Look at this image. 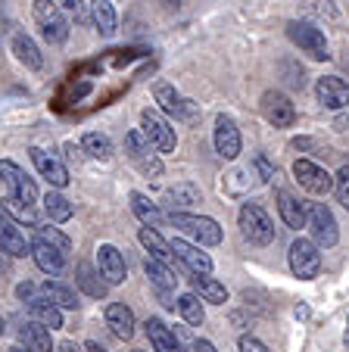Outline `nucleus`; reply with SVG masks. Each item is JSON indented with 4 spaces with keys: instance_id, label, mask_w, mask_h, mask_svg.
Listing matches in <instances>:
<instances>
[{
    "instance_id": "e433bc0d",
    "label": "nucleus",
    "mask_w": 349,
    "mask_h": 352,
    "mask_svg": "<svg viewBox=\"0 0 349 352\" xmlns=\"http://www.w3.org/2000/svg\"><path fill=\"white\" fill-rule=\"evenodd\" d=\"M0 209H3L7 215H13L16 221H25V225H32V228L38 225V215H34V206H25V203H22V199H16L13 193L0 199Z\"/></svg>"
},
{
    "instance_id": "37998d69",
    "label": "nucleus",
    "mask_w": 349,
    "mask_h": 352,
    "mask_svg": "<svg viewBox=\"0 0 349 352\" xmlns=\"http://www.w3.org/2000/svg\"><path fill=\"white\" fill-rule=\"evenodd\" d=\"M193 352H218V349L209 343V340H197V343H193Z\"/></svg>"
},
{
    "instance_id": "ea45409f",
    "label": "nucleus",
    "mask_w": 349,
    "mask_h": 352,
    "mask_svg": "<svg viewBox=\"0 0 349 352\" xmlns=\"http://www.w3.org/2000/svg\"><path fill=\"white\" fill-rule=\"evenodd\" d=\"M334 193H337V199H340L343 206L349 209V168H346V166L337 172V178H334Z\"/></svg>"
},
{
    "instance_id": "393cba45",
    "label": "nucleus",
    "mask_w": 349,
    "mask_h": 352,
    "mask_svg": "<svg viewBox=\"0 0 349 352\" xmlns=\"http://www.w3.org/2000/svg\"><path fill=\"white\" fill-rule=\"evenodd\" d=\"M25 306H28V315H32V321L50 327V331H60V327H63V312L53 306V302H47V299L41 296V290H38V296H34L32 302H25Z\"/></svg>"
},
{
    "instance_id": "79ce46f5",
    "label": "nucleus",
    "mask_w": 349,
    "mask_h": 352,
    "mask_svg": "<svg viewBox=\"0 0 349 352\" xmlns=\"http://www.w3.org/2000/svg\"><path fill=\"white\" fill-rule=\"evenodd\" d=\"M60 7L66 10V13H72L78 22H85V3H81V0H60Z\"/></svg>"
},
{
    "instance_id": "a878e982",
    "label": "nucleus",
    "mask_w": 349,
    "mask_h": 352,
    "mask_svg": "<svg viewBox=\"0 0 349 352\" xmlns=\"http://www.w3.org/2000/svg\"><path fill=\"white\" fill-rule=\"evenodd\" d=\"M144 327H147V337H150V343H153L156 352H184L181 349V340L175 337L159 318H147Z\"/></svg>"
},
{
    "instance_id": "58836bf2",
    "label": "nucleus",
    "mask_w": 349,
    "mask_h": 352,
    "mask_svg": "<svg viewBox=\"0 0 349 352\" xmlns=\"http://www.w3.org/2000/svg\"><path fill=\"white\" fill-rule=\"evenodd\" d=\"M34 234H38V240H44L47 246H53V250H60L63 256L72 250V240L66 237V234L60 231V228H53V225H34Z\"/></svg>"
},
{
    "instance_id": "2f4dec72",
    "label": "nucleus",
    "mask_w": 349,
    "mask_h": 352,
    "mask_svg": "<svg viewBox=\"0 0 349 352\" xmlns=\"http://www.w3.org/2000/svg\"><path fill=\"white\" fill-rule=\"evenodd\" d=\"M193 293H197L200 299H206V302H212V306H224L228 302V290H224L222 280L215 278H193Z\"/></svg>"
},
{
    "instance_id": "c03bdc74",
    "label": "nucleus",
    "mask_w": 349,
    "mask_h": 352,
    "mask_svg": "<svg viewBox=\"0 0 349 352\" xmlns=\"http://www.w3.org/2000/svg\"><path fill=\"white\" fill-rule=\"evenodd\" d=\"M7 272H10V256L3 253V246H0V278H3Z\"/></svg>"
},
{
    "instance_id": "0eeeda50",
    "label": "nucleus",
    "mask_w": 349,
    "mask_h": 352,
    "mask_svg": "<svg viewBox=\"0 0 349 352\" xmlns=\"http://www.w3.org/2000/svg\"><path fill=\"white\" fill-rule=\"evenodd\" d=\"M290 272L297 274L299 280L318 278V272H321V253H318V246L312 240H306V237L293 240V246H290Z\"/></svg>"
},
{
    "instance_id": "de8ad7c7",
    "label": "nucleus",
    "mask_w": 349,
    "mask_h": 352,
    "mask_svg": "<svg viewBox=\"0 0 349 352\" xmlns=\"http://www.w3.org/2000/svg\"><path fill=\"white\" fill-rule=\"evenodd\" d=\"M7 352H32V349H25V346H13V349H7Z\"/></svg>"
},
{
    "instance_id": "603ef678",
    "label": "nucleus",
    "mask_w": 349,
    "mask_h": 352,
    "mask_svg": "<svg viewBox=\"0 0 349 352\" xmlns=\"http://www.w3.org/2000/svg\"><path fill=\"white\" fill-rule=\"evenodd\" d=\"M346 343H349V321H346Z\"/></svg>"
},
{
    "instance_id": "4be33fe9",
    "label": "nucleus",
    "mask_w": 349,
    "mask_h": 352,
    "mask_svg": "<svg viewBox=\"0 0 349 352\" xmlns=\"http://www.w3.org/2000/svg\"><path fill=\"white\" fill-rule=\"evenodd\" d=\"M19 346L32 352H53V340H50V327L38 324V321H25L19 327Z\"/></svg>"
},
{
    "instance_id": "864d4df0",
    "label": "nucleus",
    "mask_w": 349,
    "mask_h": 352,
    "mask_svg": "<svg viewBox=\"0 0 349 352\" xmlns=\"http://www.w3.org/2000/svg\"><path fill=\"white\" fill-rule=\"evenodd\" d=\"M134 352H144V349H134Z\"/></svg>"
},
{
    "instance_id": "a19ab883",
    "label": "nucleus",
    "mask_w": 349,
    "mask_h": 352,
    "mask_svg": "<svg viewBox=\"0 0 349 352\" xmlns=\"http://www.w3.org/2000/svg\"><path fill=\"white\" fill-rule=\"evenodd\" d=\"M237 349L240 352H271L268 346H265L259 337H253V333H244V337L237 340Z\"/></svg>"
},
{
    "instance_id": "bb28decb",
    "label": "nucleus",
    "mask_w": 349,
    "mask_h": 352,
    "mask_svg": "<svg viewBox=\"0 0 349 352\" xmlns=\"http://www.w3.org/2000/svg\"><path fill=\"white\" fill-rule=\"evenodd\" d=\"M138 240L144 243V250L153 256V259H159V262H171V259H175V253H171V243L159 231H153V228H140Z\"/></svg>"
},
{
    "instance_id": "f257e3e1",
    "label": "nucleus",
    "mask_w": 349,
    "mask_h": 352,
    "mask_svg": "<svg viewBox=\"0 0 349 352\" xmlns=\"http://www.w3.org/2000/svg\"><path fill=\"white\" fill-rule=\"evenodd\" d=\"M34 22L41 25V34H44L47 44H63L69 38V22L63 16V7L53 3V0H34Z\"/></svg>"
},
{
    "instance_id": "20e7f679",
    "label": "nucleus",
    "mask_w": 349,
    "mask_h": 352,
    "mask_svg": "<svg viewBox=\"0 0 349 352\" xmlns=\"http://www.w3.org/2000/svg\"><path fill=\"white\" fill-rule=\"evenodd\" d=\"M287 38L293 41L303 54H309L312 60H328V56H330L324 32H321V28H315V25H309V22H299V19L287 22Z\"/></svg>"
},
{
    "instance_id": "9b49d317",
    "label": "nucleus",
    "mask_w": 349,
    "mask_h": 352,
    "mask_svg": "<svg viewBox=\"0 0 349 352\" xmlns=\"http://www.w3.org/2000/svg\"><path fill=\"white\" fill-rule=\"evenodd\" d=\"M0 181H7L16 199H22L25 206H34V199H38V187H34V181L28 178L16 162H10V160L0 162Z\"/></svg>"
},
{
    "instance_id": "6e6552de",
    "label": "nucleus",
    "mask_w": 349,
    "mask_h": 352,
    "mask_svg": "<svg viewBox=\"0 0 349 352\" xmlns=\"http://www.w3.org/2000/svg\"><path fill=\"white\" fill-rule=\"evenodd\" d=\"M140 131L147 134V140L156 146L159 153H175V146H178L175 128H171L156 109H144V113H140Z\"/></svg>"
},
{
    "instance_id": "2eb2a0df",
    "label": "nucleus",
    "mask_w": 349,
    "mask_h": 352,
    "mask_svg": "<svg viewBox=\"0 0 349 352\" xmlns=\"http://www.w3.org/2000/svg\"><path fill=\"white\" fill-rule=\"evenodd\" d=\"M315 94H318V103H321L324 109L349 107V85L343 78H337V75H324V78H318Z\"/></svg>"
},
{
    "instance_id": "09e8293b",
    "label": "nucleus",
    "mask_w": 349,
    "mask_h": 352,
    "mask_svg": "<svg viewBox=\"0 0 349 352\" xmlns=\"http://www.w3.org/2000/svg\"><path fill=\"white\" fill-rule=\"evenodd\" d=\"M0 25H3V0H0Z\"/></svg>"
},
{
    "instance_id": "1a4fd4ad",
    "label": "nucleus",
    "mask_w": 349,
    "mask_h": 352,
    "mask_svg": "<svg viewBox=\"0 0 349 352\" xmlns=\"http://www.w3.org/2000/svg\"><path fill=\"white\" fill-rule=\"evenodd\" d=\"M293 175H297L299 184H303L309 193H315V197H328V193L334 190V175H330L324 166L312 162V160L293 162Z\"/></svg>"
},
{
    "instance_id": "8fccbe9b",
    "label": "nucleus",
    "mask_w": 349,
    "mask_h": 352,
    "mask_svg": "<svg viewBox=\"0 0 349 352\" xmlns=\"http://www.w3.org/2000/svg\"><path fill=\"white\" fill-rule=\"evenodd\" d=\"M3 331H7V324H3V318H0V337H3Z\"/></svg>"
},
{
    "instance_id": "f8f14e48",
    "label": "nucleus",
    "mask_w": 349,
    "mask_h": 352,
    "mask_svg": "<svg viewBox=\"0 0 349 352\" xmlns=\"http://www.w3.org/2000/svg\"><path fill=\"white\" fill-rule=\"evenodd\" d=\"M262 116H265V122L275 128H290L297 122V109H293V103H290L281 91L262 94Z\"/></svg>"
},
{
    "instance_id": "473e14b6",
    "label": "nucleus",
    "mask_w": 349,
    "mask_h": 352,
    "mask_svg": "<svg viewBox=\"0 0 349 352\" xmlns=\"http://www.w3.org/2000/svg\"><path fill=\"white\" fill-rule=\"evenodd\" d=\"M144 272H147V278H150L162 293L175 290V284H178V278H175V274L165 268V262L153 259V256H147V259H144Z\"/></svg>"
},
{
    "instance_id": "7ed1b4c3",
    "label": "nucleus",
    "mask_w": 349,
    "mask_h": 352,
    "mask_svg": "<svg viewBox=\"0 0 349 352\" xmlns=\"http://www.w3.org/2000/svg\"><path fill=\"white\" fill-rule=\"evenodd\" d=\"M306 228H309L312 243H315L318 250H330V246H337V240H340L337 221L324 203H312L309 206V212H306Z\"/></svg>"
},
{
    "instance_id": "9d476101",
    "label": "nucleus",
    "mask_w": 349,
    "mask_h": 352,
    "mask_svg": "<svg viewBox=\"0 0 349 352\" xmlns=\"http://www.w3.org/2000/svg\"><path fill=\"white\" fill-rule=\"evenodd\" d=\"M153 97H156V103L165 109V113L175 116L178 122H197V109H193V103L187 97H181V94L175 91L171 85L159 81V85L153 87Z\"/></svg>"
},
{
    "instance_id": "412c9836",
    "label": "nucleus",
    "mask_w": 349,
    "mask_h": 352,
    "mask_svg": "<svg viewBox=\"0 0 349 352\" xmlns=\"http://www.w3.org/2000/svg\"><path fill=\"white\" fill-rule=\"evenodd\" d=\"M197 203H203V193H200V187L191 184V181L169 187V193H165V206H169L171 212H184V209L197 206Z\"/></svg>"
},
{
    "instance_id": "72a5a7b5",
    "label": "nucleus",
    "mask_w": 349,
    "mask_h": 352,
    "mask_svg": "<svg viewBox=\"0 0 349 352\" xmlns=\"http://www.w3.org/2000/svg\"><path fill=\"white\" fill-rule=\"evenodd\" d=\"M44 212L50 221H56V225H63V221L72 219V203H69L66 197H63L60 190H50L44 197Z\"/></svg>"
},
{
    "instance_id": "f03ea898",
    "label": "nucleus",
    "mask_w": 349,
    "mask_h": 352,
    "mask_svg": "<svg viewBox=\"0 0 349 352\" xmlns=\"http://www.w3.org/2000/svg\"><path fill=\"white\" fill-rule=\"evenodd\" d=\"M240 231L256 246H268L271 240H275V225H271L268 212H265L259 203H246V206L240 209Z\"/></svg>"
},
{
    "instance_id": "4c0bfd02",
    "label": "nucleus",
    "mask_w": 349,
    "mask_h": 352,
    "mask_svg": "<svg viewBox=\"0 0 349 352\" xmlns=\"http://www.w3.org/2000/svg\"><path fill=\"white\" fill-rule=\"evenodd\" d=\"M178 312L184 315V321H187V324H193V327H200V324H203V318H206L203 302H200V296L193 290L184 293V296L178 299Z\"/></svg>"
},
{
    "instance_id": "aec40b11",
    "label": "nucleus",
    "mask_w": 349,
    "mask_h": 352,
    "mask_svg": "<svg viewBox=\"0 0 349 352\" xmlns=\"http://www.w3.org/2000/svg\"><path fill=\"white\" fill-rule=\"evenodd\" d=\"M106 327L119 340H131L134 333V312L125 306V302H109L106 306Z\"/></svg>"
},
{
    "instance_id": "f3484780",
    "label": "nucleus",
    "mask_w": 349,
    "mask_h": 352,
    "mask_svg": "<svg viewBox=\"0 0 349 352\" xmlns=\"http://www.w3.org/2000/svg\"><path fill=\"white\" fill-rule=\"evenodd\" d=\"M171 253H175V259L184 262L187 268H191L193 274H200V278H209L212 272V259L200 250V246L187 243V240H171Z\"/></svg>"
},
{
    "instance_id": "a211bd4d",
    "label": "nucleus",
    "mask_w": 349,
    "mask_h": 352,
    "mask_svg": "<svg viewBox=\"0 0 349 352\" xmlns=\"http://www.w3.org/2000/svg\"><path fill=\"white\" fill-rule=\"evenodd\" d=\"M97 268L106 278V284H122L125 280V259L112 243H100L97 246Z\"/></svg>"
},
{
    "instance_id": "cd10ccee",
    "label": "nucleus",
    "mask_w": 349,
    "mask_h": 352,
    "mask_svg": "<svg viewBox=\"0 0 349 352\" xmlns=\"http://www.w3.org/2000/svg\"><path fill=\"white\" fill-rule=\"evenodd\" d=\"M128 199H131V212L140 219V225L153 228V231H159V228H162V212L156 209V203H150V199H147L144 193H138V190H134Z\"/></svg>"
},
{
    "instance_id": "3c124183",
    "label": "nucleus",
    "mask_w": 349,
    "mask_h": 352,
    "mask_svg": "<svg viewBox=\"0 0 349 352\" xmlns=\"http://www.w3.org/2000/svg\"><path fill=\"white\" fill-rule=\"evenodd\" d=\"M165 3H171V7H178V3H181V0H165Z\"/></svg>"
},
{
    "instance_id": "c9c22d12",
    "label": "nucleus",
    "mask_w": 349,
    "mask_h": 352,
    "mask_svg": "<svg viewBox=\"0 0 349 352\" xmlns=\"http://www.w3.org/2000/svg\"><path fill=\"white\" fill-rule=\"evenodd\" d=\"M81 150H85L87 156H94V160H109L112 156V140L100 131H87L85 138H81Z\"/></svg>"
},
{
    "instance_id": "6ab92c4d",
    "label": "nucleus",
    "mask_w": 349,
    "mask_h": 352,
    "mask_svg": "<svg viewBox=\"0 0 349 352\" xmlns=\"http://www.w3.org/2000/svg\"><path fill=\"white\" fill-rule=\"evenodd\" d=\"M32 259H34V265H38L44 274H50V278H60V274L66 272V256H63L60 250L47 246L44 240H34V246H32Z\"/></svg>"
},
{
    "instance_id": "49530a36",
    "label": "nucleus",
    "mask_w": 349,
    "mask_h": 352,
    "mask_svg": "<svg viewBox=\"0 0 349 352\" xmlns=\"http://www.w3.org/2000/svg\"><path fill=\"white\" fill-rule=\"evenodd\" d=\"M85 349H87V352H106L103 346H100V343H94V340H91V343H87V346H85Z\"/></svg>"
},
{
    "instance_id": "ddd939ff",
    "label": "nucleus",
    "mask_w": 349,
    "mask_h": 352,
    "mask_svg": "<svg viewBox=\"0 0 349 352\" xmlns=\"http://www.w3.org/2000/svg\"><path fill=\"white\" fill-rule=\"evenodd\" d=\"M212 140H215V150H218V156H222V160H237V156H240L244 140H240V131H237V125H234V119L218 116V119H215V131H212Z\"/></svg>"
},
{
    "instance_id": "c85d7f7f",
    "label": "nucleus",
    "mask_w": 349,
    "mask_h": 352,
    "mask_svg": "<svg viewBox=\"0 0 349 352\" xmlns=\"http://www.w3.org/2000/svg\"><path fill=\"white\" fill-rule=\"evenodd\" d=\"M100 278H103V274H100L97 268L87 265V262H81L75 284H78L91 299H103V296H106V287H109V284H106V280H100Z\"/></svg>"
},
{
    "instance_id": "a18cd8bd",
    "label": "nucleus",
    "mask_w": 349,
    "mask_h": 352,
    "mask_svg": "<svg viewBox=\"0 0 349 352\" xmlns=\"http://www.w3.org/2000/svg\"><path fill=\"white\" fill-rule=\"evenodd\" d=\"M60 352H81V346L72 343V340H66V343H60Z\"/></svg>"
},
{
    "instance_id": "c756f323",
    "label": "nucleus",
    "mask_w": 349,
    "mask_h": 352,
    "mask_svg": "<svg viewBox=\"0 0 349 352\" xmlns=\"http://www.w3.org/2000/svg\"><path fill=\"white\" fill-rule=\"evenodd\" d=\"M91 19L103 38H112V34H116V25H119V22H116V10H112L109 0H91Z\"/></svg>"
},
{
    "instance_id": "39448f33",
    "label": "nucleus",
    "mask_w": 349,
    "mask_h": 352,
    "mask_svg": "<svg viewBox=\"0 0 349 352\" xmlns=\"http://www.w3.org/2000/svg\"><path fill=\"white\" fill-rule=\"evenodd\" d=\"M125 153H128V160L147 175V178H159V175H162V160L153 153V144L147 140L144 131H128Z\"/></svg>"
},
{
    "instance_id": "423d86ee",
    "label": "nucleus",
    "mask_w": 349,
    "mask_h": 352,
    "mask_svg": "<svg viewBox=\"0 0 349 352\" xmlns=\"http://www.w3.org/2000/svg\"><path fill=\"white\" fill-rule=\"evenodd\" d=\"M171 225L181 228L184 234H191L197 243L203 246H215L222 243V228L215 219H206V215H191V212H171Z\"/></svg>"
},
{
    "instance_id": "5701e85b",
    "label": "nucleus",
    "mask_w": 349,
    "mask_h": 352,
    "mask_svg": "<svg viewBox=\"0 0 349 352\" xmlns=\"http://www.w3.org/2000/svg\"><path fill=\"white\" fill-rule=\"evenodd\" d=\"M13 54H16V60H19L25 69H32V72H41V69H44V56H41L38 44H34L25 32L13 34Z\"/></svg>"
},
{
    "instance_id": "7c9ffc66",
    "label": "nucleus",
    "mask_w": 349,
    "mask_h": 352,
    "mask_svg": "<svg viewBox=\"0 0 349 352\" xmlns=\"http://www.w3.org/2000/svg\"><path fill=\"white\" fill-rule=\"evenodd\" d=\"M38 290H41V296H44L47 302H53L56 309H75V306H78V299H75V290L63 287L60 280H47V284H41Z\"/></svg>"
},
{
    "instance_id": "5fc2aeb1",
    "label": "nucleus",
    "mask_w": 349,
    "mask_h": 352,
    "mask_svg": "<svg viewBox=\"0 0 349 352\" xmlns=\"http://www.w3.org/2000/svg\"><path fill=\"white\" fill-rule=\"evenodd\" d=\"M346 168H349V162H346Z\"/></svg>"
},
{
    "instance_id": "f704fd0d",
    "label": "nucleus",
    "mask_w": 349,
    "mask_h": 352,
    "mask_svg": "<svg viewBox=\"0 0 349 352\" xmlns=\"http://www.w3.org/2000/svg\"><path fill=\"white\" fill-rule=\"evenodd\" d=\"M299 10L312 19H324V22H337L340 19V10H337L334 0H299Z\"/></svg>"
},
{
    "instance_id": "4468645a",
    "label": "nucleus",
    "mask_w": 349,
    "mask_h": 352,
    "mask_svg": "<svg viewBox=\"0 0 349 352\" xmlns=\"http://www.w3.org/2000/svg\"><path fill=\"white\" fill-rule=\"evenodd\" d=\"M0 246L3 253L13 256V259H22V256H32V243L25 240V234L16 228V221L10 219L3 209H0Z\"/></svg>"
},
{
    "instance_id": "b1692460",
    "label": "nucleus",
    "mask_w": 349,
    "mask_h": 352,
    "mask_svg": "<svg viewBox=\"0 0 349 352\" xmlns=\"http://www.w3.org/2000/svg\"><path fill=\"white\" fill-rule=\"evenodd\" d=\"M277 212H281L284 225L293 228V231L306 228V206L290 190H277Z\"/></svg>"
},
{
    "instance_id": "dca6fc26",
    "label": "nucleus",
    "mask_w": 349,
    "mask_h": 352,
    "mask_svg": "<svg viewBox=\"0 0 349 352\" xmlns=\"http://www.w3.org/2000/svg\"><path fill=\"white\" fill-rule=\"evenodd\" d=\"M28 153H32V162H34V168H38V175L50 187H66L69 184V172H66V166H63L60 160H53V156L44 153L41 146H32Z\"/></svg>"
}]
</instances>
